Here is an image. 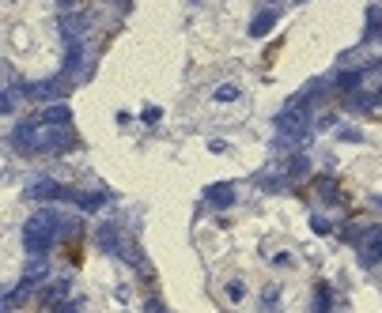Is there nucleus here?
<instances>
[{"label":"nucleus","mask_w":382,"mask_h":313,"mask_svg":"<svg viewBox=\"0 0 382 313\" xmlns=\"http://www.w3.org/2000/svg\"><path fill=\"white\" fill-rule=\"evenodd\" d=\"M57 234H61V215L57 211H38L23 223V249L31 257H46L53 249Z\"/></svg>","instance_id":"obj_1"},{"label":"nucleus","mask_w":382,"mask_h":313,"mask_svg":"<svg viewBox=\"0 0 382 313\" xmlns=\"http://www.w3.org/2000/svg\"><path fill=\"white\" fill-rule=\"evenodd\" d=\"M307 125H310V102H303V98H295L291 106H284L276 114V128L284 136H303Z\"/></svg>","instance_id":"obj_2"},{"label":"nucleus","mask_w":382,"mask_h":313,"mask_svg":"<svg viewBox=\"0 0 382 313\" xmlns=\"http://www.w3.org/2000/svg\"><path fill=\"white\" fill-rule=\"evenodd\" d=\"M27 197H31V200H72L76 193H72V189H65L61 181H53V178H38V181H31Z\"/></svg>","instance_id":"obj_3"},{"label":"nucleus","mask_w":382,"mask_h":313,"mask_svg":"<svg viewBox=\"0 0 382 313\" xmlns=\"http://www.w3.org/2000/svg\"><path fill=\"white\" fill-rule=\"evenodd\" d=\"M12 147L19 151V155H38V128L31 125V121L15 125V133H12Z\"/></svg>","instance_id":"obj_4"},{"label":"nucleus","mask_w":382,"mask_h":313,"mask_svg":"<svg viewBox=\"0 0 382 313\" xmlns=\"http://www.w3.org/2000/svg\"><path fill=\"white\" fill-rule=\"evenodd\" d=\"M38 121H42V125H57V128H65L68 121H72V109H68L65 102H53V106H46L42 114H38Z\"/></svg>","instance_id":"obj_5"},{"label":"nucleus","mask_w":382,"mask_h":313,"mask_svg":"<svg viewBox=\"0 0 382 313\" xmlns=\"http://www.w3.org/2000/svg\"><path fill=\"white\" fill-rule=\"evenodd\" d=\"M68 49H65V76H76L79 72V60H84V38H65Z\"/></svg>","instance_id":"obj_6"},{"label":"nucleus","mask_w":382,"mask_h":313,"mask_svg":"<svg viewBox=\"0 0 382 313\" xmlns=\"http://www.w3.org/2000/svg\"><path fill=\"white\" fill-rule=\"evenodd\" d=\"M208 204H216V208H224V204H235V185L231 181H219V185H208Z\"/></svg>","instance_id":"obj_7"},{"label":"nucleus","mask_w":382,"mask_h":313,"mask_svg":"<svg viewBox=\"0 0 382 313\" xmlns=\"http://www.w3.org/2000/svg\"><path fill=\"white\" fill-rule=\"evenodd\" d=\"M68 133H57V128H46V133H38V151H61L68 147Z\"/></svg>","instance_id":"obj_8"},{"label":"nucleus","mask_w":382,"mask_h":313,"mask_svg":"<svg viewBox=\"0 0 382 313\" xmlns=\"http://www.w3.org/2000/svg\"><path fill=\"white\" fill-rule=\"evenodd\" d=\"M98 246H103L106 253H122V257L129 260V253L122 249V241H117V230H114V223H103V227H98Z\"/></svg>","instance_id":"obj_9"},{"label":"nucleus","mask_w":382,"mask_h":313,"mask_svg":"<svg viewBox=\"0 0 382 313\" xmlns=\"http://www.w3.org/2000/svg\"><path fill=\"white\" fill-rule=\"evenodd\" d=\"M273 23H276V12H273V8H265L261 15H254V19H250L246 34H250V38H261V34H269V30H273Z\"/></svg>","instance_id":"obj_10"},{"label":"nucleus","mask_w":382,"mask_h":313,"mask_svg":"<svg viewBox=\"0 0 382 313\" xmlns=\"http://www.w3.org/2000/svg\"><path fill=\"white\" fill-rule=\"evenodd\" d=\"M31 98H57L61 95V79H42V84H27L23 87Z\"/></svg>","instance_id":"obj_11"},{"label":"nucleus","mask_w":382,"mask_h":313,"mask_svg":"<svg viewBox=\"0 0 382 313\" xmlns=\"http://www.w3.org/2000/svg\"><path fill=\"white\" fill-rule=\"evenodd\" d=\"M364 260H367V265L382 260V230H371V234L364 238Z\"/></svg>","instance_id":"obj_12"},{"label":"nucleus","mask_w":382,"mask_h":313,"mask_svg":"<svg viewBox=\"0 0 382 313\" xmlns=\"http://www.w3.org/2000/svg\"><path fill=\"white\" fill-rule=\"evenodd\" d=\"M87 23H91L87 15H65L61 19V30H65V38H79L87 30Z\"/></svg>","instance_id":"obj_13"},{"label":"nucleus","mask_w":382,"mask_h":313,"mask_svg":"<svg viewBox=\"0 0 382 313\" xmlns=\"http://www.w3.org/2000/svg\"><path fill=\"white\" fill-rule=\"evenodd\" d=\"M106 197H110V193H91V197H79V193H76V197H72V204H76V208H84V211H95V208H103V204H106Z\"/></svg>","instance_id":"obj_14"},{"label":"nucleus","mask_w":382,"mask_h":313,"mask_svg":"<svg viewBox=\"0 0 382 313\" xmlns=\"http://www.w3.org/2000/svg\"><path fill=\"white\" fill-rule=\"evenodd\" d=\"M65 295H68V279H57V284L49 287V291H42V302H46V306H57V302H61Z\"/></svg>","instance_id":"obj_15"},{"label":"nucleus","mask_w":382,"mask_h":313,"mask_svg":"<svg viewBox=\"0 0 382 313\" xmlns=\"http://www.w3.org/2000/svg\"><path fill=\"white\" fill-rule=\"evenodd\" d=\"M359 79H364V72H359V68H348V72H340L337 84L345 87V91H352V87H359Z\"/></svg>","instance_id":"obj_16"},{"label":"nucleus","mask_w":382,"mask_h":313,"mask_svg":"<svg viewBox=\"0 0 382 313\" xmlns=\"http://www.w3.org/2000/svg\"><path fill=\"white\" fill-rule=\"evenodd\" d=\"M329 302H333L329 287H318V295H314V313H329Z\"/></svg>","instance_id":"obj_17"},{"label":"nucleus","mask_w":382,"mask_h":313,"mask_svg":"<svg viewBox=\"0 0 382 313\" xmlns=\"http://www.w3.org/2000/svg\"><path fill=\"white\" fill-rule=\"evenodd\" d=\"M235 98H238V87H235V84L216 87V102H235Z\"/></svg>","instance_id":"obj_18"},{"label":"nucleus","mask_w":382,"mask_h":313,"mask_svg":"<svg viewBox=\"0 0 382 313\" xmlns=\"http://www.w3.org/2000/svg\"><path fill=\"white\" fill-rule=\"evenodd\" d=\"M299 174H307V159L303 155H295L291 159V166H288V178H299Z\"/></svg>","instance_id":"obj_19"},{"label":"nucleus","mask_w":382,"mask_h":313,"mask_svg":"<svg viewBox=\"0 0 382 313\" xmlns=\"http://www.w3.org/2000/svg\"><path fill=\"white\" fill-rule=\"evenodd\" d=\"M318 189H321V197H326V200H337V185H333L329 178H321V181H318Z\"/></svg>","instance_id":"obj_20"},{"label":"nucleus","mask_w":382,"mask_h":313,"mask_svg":"<svg viewBox=\"0 0 382 313\" xmlns=\"http://www.w3.org/2000/svg\"><path fill=\"white\" fill-rule=\"evenodd\" d=\"M0 109H4V114H12L15 109V91L12 87H4V102H0Z\"/></svg>","instance_id":"obj_21"},{"label":"nucleus","mask_w":382,"mask_h":313,"mask_svg":"<svg viewBox=\"0 0 382 313\" xmlns=\"http://www.w3.org/2000/svg\"><path fill=\"white\" fill-rule=\"evenodd\" d=\"M310 230H314V234H329V223H326V219H310Z\"/></svg>","instance_id":"obj_22"},{"label":"nucleus","mask_w":382,"mask_h":313,"mask_svg":"<svg viewBox=\"0 0 382 313\" xmlns=\"http://www.w3.org/2000/svg\"><path fill=\"white\" fill-rule=\"evenodd\" d=\"M159 117H163V109H159V106H148V109H144V121H148V125H155Z\"/></svg>","instance_id":"obj_23"},{"label":"nucleus","mask_w":382,"mask_h":313,"mask_svg":"<svg viewBox=\"0 0 382 313\" xmlns=\"http://www.w3.org/2000/svg\"><path fill=\"white\" fill-rule=\"evenodd\" d=\"M227 295H231V302H238V298L246 295V291H243V284H231V287H227Z\"/></svg>","instance_id":"obj_24"},{"label":"nucleus","mask_w":382,"mask_h":313,"mask_svg":"<svg viewBox=\"0 0 382 313\" xmlns=\"http://www.w3.org/2000/svg\"><path fill=\"white\" fill-rule=\"evenodd\" d=\"M340 140H352V144H359V133H356V128H340Z\"/></svg>","instance_id":"obj_25"},{"label":"nucleus","mask_w":382,"mask_h":313,"mask_svg":"<svg viewBox=\"0 0 382 313\" xmlns=\"http://www.w3.org/2000/svg\"><path fill=\"white\" fill-rule=\"evenodd\" d=\"M144 309H148V313H163V306H159V302H155V298H152V302H148V306H144Z\"/></svg>","instance_id":"obj_26"},{"label":"nucleus","mask_w":382,"mask_h":313,"mask_svg":"<svg viewBox=\"0 0 382 313\" xmlns=\"http://www.w3.org/2000/svg\"><path fill=\"white\" fill-rule=\"evenodd\" d=\"M57 4H61V8H72V0H57Z\"/></svg>","instance_id":"obj_27"},{"label":"nucleus","mask_w":382,"mask_h":313,"mask_svg":"<svg viewBox=\"0 0 382 313\" xmlns=\"http://www.w3.org/2000/svg\"><path fill=\"white\" fill-rule=\"evenodd\" d=\"M375 204H378V208H382V197H375Z\"/></svg>","instance_id":"obj_28"}]
</instances>
